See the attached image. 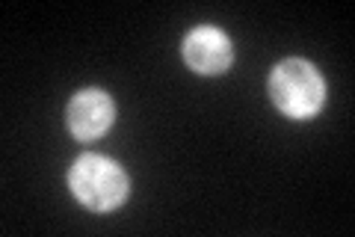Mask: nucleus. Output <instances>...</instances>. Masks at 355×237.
I'll return each mask as SVG.
<instances>
[{
	"instance_id": "f257e3e1",
	"label": "nucleus",
	"mask_w": 355,
	"mask_h": 237,
	"mask_svg": "<svg viewBox=\"0 0 355 237\" xmlns=\"http://www.w3.org/2000/svg\"><path fill=\"white\" fill-rule=\"evenodd\" d=\"M69 187L77 202H83L89 211L107 213L119 208L128 199V175L116 161L101 154H83L77 157L71 172H69Z\"/></svg>"
},
{
	"instance_id": "f03ea898",
	"label": "nucleus",
	"mask_w": 355,
	"mask_h": 237,
	"mask_svg": "<svg viewBox=\"0 0 355 237\" xmlns=\"http://www.w3.org/2000/svg\"><path fill=\"white\" fill-rule=\"evenodd\" d=\"M272 104L291 119H311L326 104V81L308 60H284L270 74Z\"/></svg>"
},
{
	"instance_id": "7ed1b4c3",
	"label": "nucleus",
	"mask_w": 355,
	"mask_h": 237,
	"mask_svg": "<svg viewBox=\"0 0 355 237\" xmlns=\"http://www.w3.org/2000/svg\"><path fill=\"white\" fill-rule=\"evenodd\" d=\"M116 119V104L113 98L101 89H83L69 101V110H65V122H69V131L77 140H98L113 128Z\"/></svg>"
},
{
	"instance_id": "20e7f679",
	"label": "nucleus",
	"mask_w": 355,
	"mask_h": 237,
	"mask_svg": "<svg viewBox=\"0 0 355 237\" xmlns=\"http://www.w3.org/2000/svg\"><path fill=\"white\" fill-rule=\"evenodd\" d=\"M184 60L198 74H222L234 60L231 39L216 27H196L184 39Z\"/></svg>"
}]
</instances>
